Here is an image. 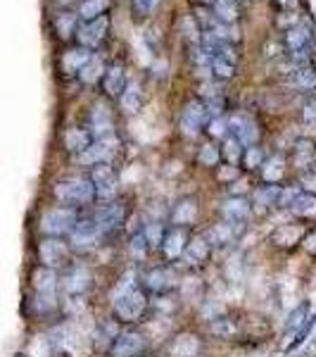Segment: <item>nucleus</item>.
Segmentation results:
<instances>
[{"label": "nucleus", "mask_w": 316, "mask_h": 357, "mask_svg": "<svg viewBox=\"0 0 316 357\" xmlns=\"http://www.w3.org/2000/svg\"><path fill=\"white\" fill-rule=\"evenodd\" d=\"M148 293L141 289H129L122 296H117L114 301V317H117L122 324H136L148 310Z\"/></svg>", "instance_id": "f257e3e1"}, {"label": "nucleus", "mask_w": 316, "mask_h": 357, "mask_svg": "<svg viewBox=\"0 0 316 357\" xmlns=\"http://www.w3.org/2000/svg\"><path fill=\"white\" fill-rule=\"evenodd\" d=\"M55 198L65 205H88L95 200V186L90 178H67L53 188Z\"/></svg>", "instance_id": "f03ea898"}, {"label": "nucleus", "mask_w": 316, "mask_h": 357, "mask_svg": "<svg viewBox=\"0 0 316 357\" xmlns=\"http://www.w3.org/2000/svg\"><path fill=\"white\" fill-rule=\"evenodd\" d=\"M77 222H79L77 212H74L72 207H53V210H48L41 217V231L45 236L60 238V236H65V234H72Z\"/></svg>", "instance_id": "7ed1b4c3"}, {"label": "nucleus", "mask_w": 316, "mask_h": 357, "mask_svg": "<svg viewBox=\"0 0 316 357\" xmlns=\"http://www.w3.org/2000/svg\"><path fill=\"white\" fill-rule=\"evenodd\" d=\"M90 183L95 186V198L97 200H112L117 193V174L107 162L90 167Z\"/></svg>", "instance_id": "20e7f679"}, {"label": "nucleus", "mask_w": 316, "mask_h": 357, "mask_svg": "<svg viewBox=\"0 0 316 357\" xmlns=\"http://www.w3.org/2000/svg\"><path fill=\"white\" fill-rule=\"evenodd\" d=\"M69 255V245L62 238H55V236H45V238L38 243V260H41L43 267H62L67 262Z\"/></svg>", "instance_id": "39448f33"}, {"label": "nucleus", "mask_w": 316, "mask_h": 357, "mask_svg": "<svg viewBox=\"0 0 316 357\" xmlns=\"http://www.w3.org/2000/svg\"><path fill=\"white\" fill-rule=\"evenodd\" d=\"M114 151H117V141H114L112 136L97 138V141H90V146L86 148L84 153L77 155V160L84 167H95V165L107 162V158H112Z\"/></svg>", "instance_id": "423d86ee"}, {"label": "nucleus", "mask_w": 316, "mask_h": 357, "mask_svg": "<svg viewBox=\"0 0 316 357\" xmlns=\"http://www.w3.org/2000/svg\"><path fill=\"white\" fill-rule=\"evenodd\" d=\"M145 350V338L138 331H122L114 338L110 353L112 357H138Z\"/></svg>", "instance_id": "0eeeda50"}, {"label": "nucleus", "mask_w": 316, "mask_h": 357, "mask_svg": "<svg viewBox=\"0 0 316 357\" xmlns=\"http://www.w3.org/2000/svg\"><path fill=\"white\" fill-rule=\"evenodd\" d=\"M95 224L100 227V231H114V229L122 227V222L126 220V205L122 203H107L102 207H97L93 215Z\"/></svg>", "instance_id": "6e6552de"}, {"label": "nucleus", "mask_w": 316, "mask_h": 357, "mask_svg": "<svg viewBox=\"0 0 316 357\" xmlns=\"http://www.w3.org/2000/svg\"><path fill=\"white\" fill-rule=\"evenodd\" d=\"M107 26H110V22H107L105 17L84 22L77 31V38H79V43H81V48L90 50V48H95V45H100L102 38H105V33H107Z\"/></svg>", "instance_id": "1a4fd4ad"}, {"label": "nucleus", "mask_w": 316, "mask_h": 357, "mask_svg": "<svg viewBox=\"0 0 316 357\" xmlns=\"http://www.w3.org/2000/svg\"><path fill=\"white\" fill-rule=\"evenodd\" d=\"M69 236H72V248H77V250H86V248L97 243V238L102 236V231L95 224L93 217H90V220H81V222L74 224V229Z\"/></svg>", "instance_id": "9d476101"}, {"label": "nucleus", "mask_w": 316, "mask_h": 357, "mask_svg": "<svg viewBox=\"0 0 316 357\" xmlns=\"http://www.w3.org/2000/svg\"><path fill=\"white\" fill-rule=\"evenodd\" d=\"M228 134L240 146H252L257 141V124L245 114H235L228 119Z\"/></svg>", "instance_id": "9b49d317"}, {"label": "nucleus", "mask_w": 316, "mask_h": 357, "mask_svg": "<svg viewBox=\"0 0 316 357\" xmlns=\"http://www.w3.org/2000/svg\"><path fill=\"white\" fill-rule=\"evenodd\" d=\"M205 117H207V105L203 100H191L186 105V110L181 114V129L186 136H195L205 124Z\"/></svg>", "instance_id": "f8f14e48"}, {"label": "nucleus", "mask_w": 316, "mask_h": 357, "mask_svg": "<svg viewBox=\"0 0 316 357\" xmlns=\"http://www.w3.org/2000/svg\"><path fill=\"white\" fill-rule=\"evenodd\" d=\"M124 86H126V74L122 62H112L110 67H105V74H102V91H105V96L110 98L122 96Z\"/></svg>", "instance_id": "ddd939ff"}, {"label": "nucleus", "mask_w": 316, "mask_h": 357, "mask_svg": "<svg viewBox=\"0 0 316 357\" xmlns=\"http://www.w3.org/2000/svg\"><path fill=\"white\" fill-rule=\"evenodd\" d=\"M186 245H188V236L181 227L169 229L162 238V252H164L166 260H179V257H183Z\"/></svg>", "instance_id": "4468645a"}, {"label": "nucleus", "mask_w": 316, "mask_h": 357, "mask_svg": "<svg viewBox=\"0 0 316 357\" xmlns=\"http://www.w3.org/2000/svg\"><path fill=\"white\" fill-rule=\"evenodd\" d=\"M31 281H33V291L41 293V296H53L57 291V286H60V279H57L55 269L43 267V264L38 269H33Z\"/></svg>", "instance_id": "2eb2a0df"}, {"label": "nucleus", "mask_w": 316, "mask_h": 357, "mask_svg": "<svg viewBox=\"0 0 316 357\" xmlns=\"http://www.w3.org/2000/svg\"><path fill=\"white\" fill-rule=\"evenodd\" d=\"M200 338L193 336V333H181V336L174 338L169 353L171 357H200Z\"/></svg>", "instance_id": "dca6fc26"}, {"label": "nucleus", "mask_w": 316, "mask_h": 357, "mask_svg": "<svg viewBox=\"0 0 316 357\" xmlns=\"http://www.w3.org/2000/svg\"><path fill=\"white\" fill-rule=\"evenodd\" d=\"M221 215L228 224H243L250 217V205L245 198H228L221 205Z\"/></svg>", "instance_id": "f3484780"}, {"label": "nucleus", "mask_w": 316, "mask_h": 357, "mask_svg": "<svg viewBox=\"0 0 316 357\" xmlns=\"http://www.w3.org/2000/svg\"><path fill=\"white\" fill-rule=\"evenodd\" d=\"M212 255V243L210 238H195L186 245L183 250V260L188 264H205Z\"/></svg>", "instance_id": "a211bd4d"}, {"label": "nucleus", "mask_w": 316, "mask_h": 357, "mask_svg": "<svg viewBox=\"0 0 316 357\" xmlns=\"http://www.w3.org/2000/svg\"><path fill=\"white\" fill-rule=\"evenodd\" d=\"M88 131H90V136H97V138L112 136V119L102 105H95V110L90 112V129Z\"/></svg>", "instance_id": "6ab92c4d"}, {"label": "nucleus", "mask_w": 316, "mask_h": 357, "mask_svg": "<svg viewBox=\"0 0 316 357\" xmlns=\"http://www.w3.org/2000/svg\"><path fill=\"white\" fill-rule=\"evenodd\" d=\"M93 57L88 48H74V50H67L65 57H62V67H65V72L69 74H79L84 69L86 62Z\"/></svg>", "instance_id": "aec40b11"}, {"label": "nucleus", "mask_w": 316, "mask_h": 357, "mask_svg": "<svg viewBox=\"0 0 316 357\" xmlns=\"http://www.w3.org/2000/svg\"><path fill=\"white\" fill-rule=\"evenodd\" d=\"M90 284V276L84 272V269H72L67 276V284H65V291L69 298H81V293L88 289Z\"/></svg>", "instance_id": "412c9836"}, {"label": "nucleus", "mask_w": 316, "mask_h": 357, "mask_svg": "<svg viewBox=\"0 0 316 357\" xmlns=\"http://www.w3.org/2000/svg\"><path fill=\"white\" fill-rule=\"evenodd\" d=\"M288 82L295 86V89H302V91H312L316 89V72L309 65L304 67H295L290 72Z\"/></svg>", "instance_id": "4be33fe9"}, {"label": "nucleus", "mask_w": 316, "mask_h": 357, "mask_svg": "<svg viewBox=\"0 0 316 357\" xmlns=\"http://www.w3.org/2000/svg\"><path fill=\"white\" fill-rule=\"evenodd\" d=\"M122 107L126 112L136 114L143 107V91L136 82H131L129 86H124L122 91Z\"/></svg>", "instance_id": "5701e85b"}, {"label": "nucleus", "mask_w": 316, "mask_h": 357, "mask_svg": "<svg viewBox=\"0 0 316 357\" xmlns=\"http://www.w3.org/2000/svg\"><path fill=\"white\" fill-rule=\"evenodd\" d=\"M90 131H86V129H69L67 131V136H65V146H67V151L69 153H84L86 148L90 146Z\"/></svg>", "instance_id": "b1692460"}, {"label": "nucleus", "mask_w": 316, "mask_h": 357, "mask_svg": "<svg viewBox=\"0 0 316 357\" xmlns=\"http://www.w3.org/2000/svg\"><path fill=\"white\" fill-rule=\"evenodd\" d=\"M171 281H174V276H171L169 269H164V267L150 269L145 276V286L150 291H166L171 286Z\"/></svg>", "instance_id": "393cba45"}, {"label": "nucleus", "mask_w": 316, "mask_h": 357, "mask_svg": "<svg viewBox=\"0 0 316 357\" xmlns=\"http://www.w3.org/2000/svg\"><path fill=\"white\" fill-rule=\"evenodd\" d=\"M288 207H290L292 212H295L297 217H314L316 215V198H314V195L300 191Z\"/></svg>", "instance_id": "a878e982"}, {"label": "nucleus", "mask_w": 316, "mask_h": 357, "mask_svg": "<svg viewBox=\"0 0 316 357\" xmlns=\"http://www.w3.org/2000/svg\"><path fill=\"white\" fill-rule=\"evenodd\" d=\"M102 74H105V65H102V60L97 55H93L90 57L88 62H86L84 65V69L81 72H79V79H81V84H95L97 79L102 77Z\"/></svg>", "instance_id": "bb28decb"}, {"label": "nucleus", "mask_w": 316, "mask_h": 357, "mask_svg": "<svg viewBox=\"0 0 316 357\" xmlns=\"http://www.w3.org/2000/svg\"><path fill=\"white\" fill-rule=\"evenodd\" d=\"M285 43H288L290 53H292V50L309 48V31L304 26H292L290 31L285 33Z\"/></svg>", "instance_id": "cd10ccee"}, {"label": "nucleus", "mask_w": 316, "mask_h": 357, "mask_svg": "<svg viewBox=\"0 0 316 357\" xmlns=\"http://www.w3.org/2000/svg\"><path fill=\"white\" fill-rule=\"evenodd\" d=\"M107 5H110V0H86L79 15L84 17V22L97 20V17H102V13L107 10Z\"/></svg>", "instance_id": "c85d7f7f"}, {"label": "nucleus", "mask_w": 316, "mask_h": 357, "mask_svg": "<svg viewBox=\"0 0 316 357\" xmlns=\"http://www.w3.org/2000/svg\"><path fill=\"white\" fill-rule=\"evenodd\" d=\"M214 13H216V20H219L221 24H228V22L235 20L238 10H235L233 0H214Z\"/></svg>", "instance_id": "c756f323"}, {"label": "nucleus", "mask_w": 316, "mask_h": 357, "mask_svg": "<svg viewBox=\"0 0 316 357\" xmlns=\"http://www.w3.org/2000/svg\"><path fill=\"white\" fill-rule=\"evenodd\" d=\"M283 158H271V160H267V165H264V169H262V176H264V181L267 183H276L281 178V174H283Z\"/></svg>", "instance_id": "7c9ffc66"}, {"label": "nucleus", "mask_w": 316, "mask_h": 357, "mask_svg": "<svg viewBox=\"0 0 316 357\" xmlns=\"http://www.w3.org/2000/svg\"><path fill=\"white\" fill-rule=\"evenodd\" d=\"M195 212H198V207H195L193 200H183V203L176 207L174 220L179 224H191L195 220Z\"/></svg>", "instance_id": "2f4dec72"}, {"label": "nucleus", "mask_w": 316, "mask_h": 357, "mask_svg": "<svg viewBox=\"0 0 316 357\" xmlns=\"http://www.w3.org/2000/svg\"><path fill=\"white\" fill-rule=\"evenodd\" d=\"M309 305L302 303L300 307L295 310V312L290 314V321H288V333H295V329H302L304 324L309 321Z\"/></svg>", "instance_id": "473e14b6"}, {"label": "nucleus", "mask_w": 316, "mask_h": 357, "mask_svg": "<svg viewBox=\"0 0 316 357\" xmlns=\"http://www.w3.org/2000/svg\"><path fill=\"white\" fill-rule=\"evenodd\" d=\"M129 250H131V255L138 257V260H143V257L148 255V250H150V243H148V238L143 236V231L134 236V241H131Z\"/></svg>", "instance_id": "72a5a7b5"}, {"label": "nucleus", "mask_w": 316, "mask_h": 357, "mask_svg": "<svg viewBox=\"0 0 316 357\" xmlns=\"http://www.w3.org/2000/svg\"><path fill=\"white\" fill-rule=\"evenodd\" d=\"M243 162L248 169H257V167L262 165V151L257 146H250V148H245V153H243Z\"/></svg>", "instance_id": "f704fd0d"}, {"label": "nucleus", "mask_w": 316, "mask_h": 357, "mask_svg": "<svg viewBox=\"0 0 316 357\" xmlns=\"http://www.w3.org/2000/svg\"><path fill=\"white\" fill-rule=\"evenodd\" d=\"M300 191L314 195V198H316V169L314 172H304V174L300 176Z\"/></svg>", "instance_id": "c9c22d12"}, {"label": "nucleus", "mask_w": 316, "mask_h": 357, "mask_svg": "<svg viewBox=\"0 0 316 357\" xmlns=\"http://www.w3.org/2000/svg\"><path fill=\"white\" fill-rule=\"evenodd\" d=\"M74 22H77V20H74V15H57V22H55V24H57V31H60V36H69V33H72L74 31Z\"/></svg>", "instance_id": "e433bc0d"}, {"label": "nucleus", "mask_w": 316, "mask_h": 357, "mask_svg": "<svg viewBox=\"0 0 316 357\" xmlns=\"http://www.w3.org/2000/svg\"><path fill=\"white\" fill-rule=\"evenodd\" d=\"M143 236L148 238V243L157 245V243H162V238H164V229L159 227V224H150V227L143 229Z\"/></svg>", "instance_id": "4c0bfd02"}, {"label": "nucleus", "mask_w": 316, "mask_h": 357, "mask_svg": "<svg viewBox=\"0 0 316 357\" xmlns=\"http://www.w3.org/2000/svg\"><path fill=\"white\" fill-rule=\"evenodd\" d=\"M312 155H314V151H312V141H300V143L295 146V160H297L300 165L307 162V160L312 158Z\"/></svg>", "instance_id": "58836bf2"}, {"label": "nucleus", "mask_w": 316, "mask_h": 357, "mask_svg": "<svg viewBox=\"0 0 316 357\" xmlns=\"http://www.w3.org/2000/svg\"><path fill=\"white\" fill-rule=\"evenodd\" d=\"M278 186H267L262 193H257V200H262L264 205H274V203H278Z\"/></svg>", "instance_id": "ea45409f"}, {"label": "nucleus", "mask_w": 316, "mask_h": 357, "mask_svg": "<svg viewBox=\"0 0 316 357\" xmlns=\"http://www.w3.org/2000/svg\"><path fill=\"white\" fill-rule=\"evenodd\" d=\"M302 119H304V124H307V126H316V98H312V100L304 105Z\"/></svg>", "instance_id": "a19ab883"}, {"label": "nucleus", "mask_w": 316, "mask_h": 357, "mask_svg": "<svg viewBox=\"0 0 316 357\" xmlns=\"http://www.w3.org/2000/svg\"><path fill=\"white\" fill-rule=\"evenodd\" d=\"M212 331L219 333V336H231V333H233V326L228 324V319H216L214 324H212Z\"/></svg>", "instance_id": "79ce46f5"}, {"label": "nucleus", "mask_w": 316, "mask_h": 357, "mask_svg": "<svg viewBox=\"0 0 316 357\" xmlns=\"http://www.w3.org/2000/svg\"><path fill=\"white\" fill-rule=\"evenodd\" d=\"M210 131H212V136H226L228 134V122L226 119H214Z\"/></svg>", "instance_id": "37998d69"}, {"label": "nucleus", "mask_w": 316, "mask_h": 357, "mask_svg": "<svg viewBox=\"0 0 316 357\" xmlns=\"http://www.w3.org/2000/svg\"><path fill=\"white\" fill-rule=\"evenodd\" d=\"M157 3H159V0H134L136 10H138V13H143V15H145V13H150V10H152Z\"/></svg>", "instance_id": "c03bdc74"}, {"label": "nucleus", "mask_w": 316, "mask_h": 357, "mask_svg": "<svg viewBox=\"0 0 316 357\" xmlns=\"http://www.w3.org/2000/svg\"><path fill=\"white\" fill-rule=\"evenodd\" d=\"M200 160H203L205 165H214L216 162V151L212 146H207L203 153H200Z\"/></svg>", "instance_id": "a18cd8bd"}, {"label": "nucleus", "mask_w": 316, "mask_h": 357, "mask_svg": "<svg viewBox=\"0 0 316 357\" xmlns=\"http://www.w3.org/2000/svg\"><path fill=\"white\" fill-rule=\"evenodd\" d=\"M15 357H26V355H15Z\"/></svg>", "instance_id": "49530a36"}, {"label": "nucleus", "mask_w": 316, "mask_h": 357, "mask_svg": "<svg viewBox=\"0 0 316 357\" xmlns=\"http://www.w3.org/2000/svg\"><path fill=\"white\" fill-rule=\"evenodd\" d=\"M205 3H212V0H205Z\"/></svg>", "instance_id": "de8ad7c7"}, {"label": "nucleus", "mask_w": 316, "mask_h": 357, "mask_svg": "<svg viewBox=\"0 0 316 357\" xmlns=\"http://www.w3.org/2000/svg\"><path fill=\"white\" fill-rule=\"evenodd\" d=\"M62 3H67V0H62Z\"/></svg>", "instance_id": "09e8293b"}]
</instances>
